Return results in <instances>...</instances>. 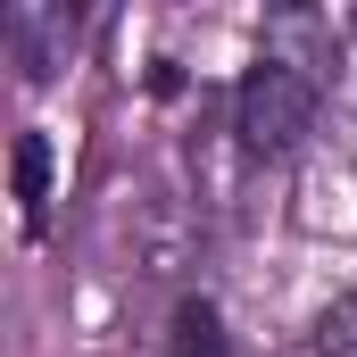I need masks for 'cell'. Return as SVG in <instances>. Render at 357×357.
I'll return each instance as SVG.
<instances>
[{
    "label": "cell",
    "instance_id": "obj_2",
    "mask_svg": "<svg viewBox=\"0 0 357 357\" xmlns=\"http://www.w3.org/2000/svg\"><path fill=\"white\" fill-rule=\"evenodd\" d=\"M67 33H75V25H67L59 8H17V17H8V42H17V59H25V75H33V84L59 67V59H50V42H67Z\"/></svg>",
    "mask_w": 357,
    "mask_h": 357
},
{
    "label": "cell",
    "instance_id": "obj_1",
    "mask_svg": "<svg viewBox=\"0 0 357 357\" xmlns=\"http://www.w3.org/2000/svg\"><path fill=\"white\" fill-rule=\"evenodd\" d=\"M307 116H316V75L299 59H258L250 84H241V142L258 158H274L307 133Z\"/></svg>",
    "mask_w": 357,
    "mask_h": 357
}]
</instances>
